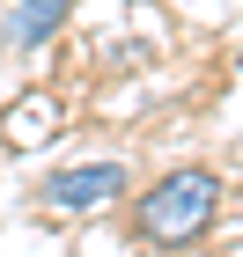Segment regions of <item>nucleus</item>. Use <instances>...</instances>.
Listing matches in <instances>:
<instances>
[{"mask_svg": "<svg viewBox=\"0 0 243 257\" xmlns=\"http://www.w3.org/2000/svg\"><path fill=\"white\" fill-rule=\"evenodd\" d=\"M214 213H221V177L199 169V162H184V169H170V177H155L140 191L133 228L147 242H162V250H177V242H199L214 228Z\"/></svg>", "mask_w": 243, "mask_h": 257, "instance_id": "obj_1", "label": "nucleus"}, {"mask_svg": "<svg viewBox=\"0 0 243 257\" xmlns=\"http://www.w3.org/2000/svg\"><path fill=\"white\" fill-rule=\"evenodd\" d=\"M125 162H74V169H52V177L37 184L44 206H59V213H96V206H111V198H125Z\"/></svg>", "mask_w": 243, "mask_h": 257, "instance_id": "obj_2", "label": "nucleus"}, {"mask_svg": "<svg viewBox=\"0 0 243 257\" xmlns=\"http://www.w3.org/2000/svg\"><path fill=\"white\" fill-rule=\"evenodd\" d=\"M74 15V0H15V15H8V44L22 52H37V44L59 37V22Z\"/></svg>", "mask_w": 243, "mask_h": 257, "instance_id": "obj_3", "label": "nucleus"}, {"mask_svg": "<svg viewBox=\"0 0 243 257\" xmlns=\"http://www.w3.org/2000/svg\"><path fill=\"white\" fill-rule=\"evenodd\" d=\"M236 74H243V52H236Z\"/></svg>", "mask_w": 243, "mask_h": 257, "instance_id": "obj_4", "label": "nucleus"}]
</instances>
